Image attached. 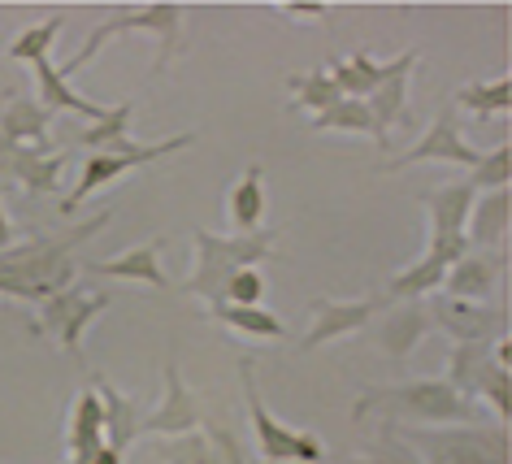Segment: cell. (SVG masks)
Masks as SVG:
<instances>
[{"mask_svg":"<svg viewBox=\"0 0 512 464\" xmlns=\"http://www.w3.org/2000/svg\"><path fill=\"white\" fill-rule=\"evenodd\" d=\"M183 14L187 9L183 5H144V9H118L109 22H100V27L87 35L83 40V48L74 53L66 66H57V74L61 79H74L83 66H92V57L105 48L109 40H118V35H131V31H148V35H157V66L152 70H170V61H174V53H178V44H183Z\"/></svg>","mask_w":512,"mask_h":464,"instance_id":"obj_4","label":"cell"},{"mask_svg":"<svg viewBox=\"0 0 512 464\" xmlns=\"http://www.w3.org/2000/svg\"><path fill=\"white\" fill-rule=\"evenodd\" d=\"M261 295H265V278L256 274V269H239V274L226 282V300H222V304H235V308H261Z\"/></svg>","mask_w":512,"mask_h":464,"instance_id":"obj_36","label":"cell"},{"mask_svg":"<svg viewBox=\"0 0 512 464\" xmlns=\"http://www.w3.org/2000/svg\"><path fill=\"white\" fill-rule=\"evenodd\" d=\"M131 113H135L131 100H118V105L109 109V118H105V122H96V126H87V131L70 135V148H92V152H96L100 144H109V139L131 135ZM70 148H61V152H70Z\"/></svg>","mask_w":512,"mask_h":464,"instance_id":"obj_32","label":"cell"},{"mask_svg":"<svg viewBox=\"0 0 512 464\" xmlns=\"http://www.w3.org/2000/svg\"><path fill=\"white\" fill-rule=\"evenodd\" d=\"M161 235H152L148 243H135L131 252H122V256H113V261H92V265H83L87 274H100V278H126V282H148V287H157L165 291L170 287V278L161 274Z\"/></svg>","mask_w":512,"mask_h":464,"instance_id":"obj_18","label":"cell"},{"mask_svg":"<svg viewBox=\"0 0 512 464\" xmlns=\"http://www.w3.org/2000/svg\"><path fill=\"white\" fill-rule=\"evenodd\" d=\"M109 304H113L109 291H83L79 300H74V308L66 313V321H61V330H57V339L70 352V360H79V365H83V334H87V326H92V321L105 313Z\"/></svg>","mask_w":512,"mask_h":464,"instance_id":"obj_26","label":"cell"},{"mask_svg":"<svg viewBox=\"0 0 512 464\" xmlns=\"http://www.w3.org/2000/svg\"><path fill=\"white\" fill-rule=\"evenodd\" d=\"M70 165V152H48L44 144H14L0 135V178H14L35 196L61 187V174Z\"/></svg>","mask_w":512,"mask_h":464,"instance_id":"obj_12","label":"cell"},{"mask_svg":"<svg viewBox=\"0 0 512 464\" xmlns=\"http://www.w3.org/2000/svg\"><path fill=\"white\" fill-rule=\"evenodd\" d=\"M491 347L495 343H452V352H447V386L452 391H460L465 399L478 395V386L491 378L495 369H504V365H495V356H491ZM478 404V399H473Z\"/></svg>","mask_w":512,"mask_h":464,"instance_id":"obj_22","label":"cell"},{"mask_svg":"<svg viewBox=\"0 0 512 464\" xmlns=\"http://www.w3.org/2000/svg\"><path fill=\"white\" fill-rule=\"evenodd\" d=\"M330 464H369V460H365V456H335Z\"/></svg>","mask_w":512,"mask_h":464,"instance_id":"obj_40","label":"cell"},{"mask_svg":"<svg viewBox=\"0 0 512 464\" xmlns=\"http://www.w3.org/2000/svg\"><path fill=\"white\" fill-rule=\"evenodd\" d=\"M417 66V48H404L400 57L382 61V79L378 87L365 96V109L374 118V144L387 148L391 144V126L408 118V79H413Z\"/></svg>","mask_w":512,"mask_h":464,"instance_id":"obj_11","label":"cell"},{"mask_svg":"<svg viewBox=\"0 0 512 464\" xmlns=\"http://www.w3.org/2000/svg\"><path fill=\"white\" fill-rule=\"evenodd\" d=\"M209 313L222 321L226 330L235 334H248V339H283L287 326L278 321L274 313H265V308H235V304H213Z\"/></svg>","mask_w":512,"mask_h":464,"instance_id":"obj_27","label":"cell"},{"mask_svg":"<svg viewBox=\"0 0 512 464\" xmlns=\"http://www.w3.org/2000/svg\"><path fill=\"white\" fill-rule=\"evenodd\" d=\"M473 200H478V191H473L465 178H456V183H443L421 196L426 204V217H430V256H443L447 265H456L460 256L469 252L465 243V222H469V209Z\"/></svg>","mask_w":512,"mask_h":464,"instance_id":"obj_7","label":"cell"},{"mask_svg":"<svg viewBox=\"0 0 512 464\" xmlns=\"http://www.w3.org/2000/svg\"><path fill=\"white\" fill-rule=\"evenodd\" d=\"M61 22H66V14H53L48 22H40V27H27V31H22L14 44L5 48V57H9V61H22V66H35V61H48V48L57 44Z\"/></svg>","mask_w":512,"mask_h":464,"instance_id":"obj_29","label":"cell"},{"mask_svg":"<svg viewBox=\"0 0 512 464\" xmlns=\"http://www.w3.org/2000/svg\"><path fill=\"white\" fill-rule=\"evenodd\" d=\"M113 222V209L87 217V222L70 226L66 235H44V239H31V243H14L9 252H0V295L9 300H27V304H44L48 295L66 291L74 282V261L70 252L87 243L92 235H100Z\"/></svg>","mask_w":512,"mask_h":464,"instance_id":"obj_1","label":"cell"},{"mask_svg":"<svg viewBox=\"0 0 512 464\" xmlns=\"http://www.w3.org/2000/svg\"><path fill=\"white\" fill-rule=\"evenodd\" d=\"M239 382H243V399H248L252 412V430H256V447H261V464H296L300 451V430H287L270 417V408L261 404V391H256V365L248 356L239 360Z\"/></svg>","mask_w":512,"mask_h":464,"instance_id":"obj_14","label":"cell"},{"mask_svg":"<svg viewBox=\"0 0 512 464\" xmlns=\"http://www.w3.org/2000/svg\"><path fill=\"white\" fill-rule=\"evenodd\" d=\"M196 269L178 282L183 291L200 295L204 304H222L226 300V282L239 274V269H256L261 261H270L274 248H270V230H256V235H213V230H196Z\"/></svg>","mask_w":512,"mask_h":464,"instance_id":"obj_3","label":"cell"},{"mask_svg":"<svg viewBox=\"0 0 512 464\" xmlns=\"http://www.w3.org/2000/svg\"><path fill=\"white\" fill-rule=\"evenodd\" d=\"M157 456L165 464H217V451L204 434H178V438H161Z\"/></svg>","mask_w":512,"mask_h":464,"instance_id":"obj_34","label":"cell"},{"mask_svg":"<svg viewBox=\"0 0 512 464\" xmlns=\"http://www.w3.org/2000/svg\"><path fill=\"white\" fill-rule=\"evenodd\" d=\"M283 14H296V18H326V5H283Z\"/></svg>","mask_w":512,"mask_h":464,"instance_id":"obj_39","label":"cell"},{"mask_svg":"<svg viewBox=\"0 0 512 464\" xmlns=\"http://www.w3.org/2000/svg\"><path fill=\"white\" fill-rule=\"evenodd\" d=\"M508 222H512L508 187L504 191H478V200H473V209H469V222H465V243L473 252L504 248Z\"/></svg>","mask_w":512,"mask_h":464,"instance_id":"obj_17","label":"cell"},{"mask_svg":"<svg viewBox=\"0 0 512 464\" xmlns=\"http://www.w3.org/2000/svg\"><path fill=\"white\" fill-rule=\"evenodd\" d=\"M196 144V131H183V135H174V139H165V144H144V148H135V152H126V157H109V152H92V157L83 161V170H79V187L70 191L66 200H61V217H74L83 209L87 200L96 196L100 187H113L118 178H126L131 170H139V165H157L165 157H174V152H183Z\"/></svg>","mask_w":512,"mask_h":464,"instance_id":"obj_6","label":"cell"},{"mask_svg":"<svg viewBox=\"0 0 512 464\" xmlns=\"http://www.w3.org/2000/svg\"><path fill=\"white\" fill-rule=\"evenodd\" d=\"M499 269H504V261L491 252H465L460 261L447 269L443 287L439 295H447V300H469V304H486L491 300V291L499 287Z\"/></svg>","mask_w":512,"mask_h":464,"instance_id":"obj_16","label":"cell"},{"mask_svg":"<svg viewBox=\"0 0 512 464\" xmlns=\"http://www.w3.org/2000/svg\"><path fill=\"white\" fill-rule=\"evenodd\" d=\"M508 178H512V148L499 144V148L486 152V157H478V165L469 170L465 183H469L473 191H504Z\"/></svg>","mask_w":512,"mask_h":464,"instance_id":"obj_33","label":"cell"},{"mask_svg":"<svg viewBox=\"0 0 512 464\" xmlns=\"http://www.w3.org/2000/svg\"><path fill=\"white\" fill-rule=\"evenodd\" d=\"M204 421V404L187 391L183 369H178V356L165 365V395L161 404L139 421V434H157V438H178V434H196Z\"/></svg>","mask_w":512,"mask_h":464,"instance_id":"obj_13","label":"cell"},{"mask_svg":"<svg viewBox=\"0 0 512 464\" xmlns=\"http://www.w3.org/2000/svg\"><path fill=\"white\" fill-rule=\"evenodd\" d=\"M31 70H35V100H40L48 113L70 109V113H79V118H87V122H105V118H109V109H105V105H96V100L79 96L66 79H61L53 61H35Z\"/></svg>","mask_w":512,"mask_h":464,"instance_id":"obj_21","label":"cell"},{"mask_svg":"<svg viewBox=\"0 0 512 464\" xmlns=\"http://www.w3.org/2000/svg\"><path fill=\"white\" fill-rule=\"evenodd\" d=\"M447 265L443 256H421V261H413V265H404L400 274H391L387 278V291H382V300L387 304H395V300H426V295H434L443 287V278H447Z\"/></svg>","mask_w":512,"mask_h":464,"instance_id":"obj_23","label":"cell"},{"mask_svg":"<svg viewBox=\"0 0 512 464\" xmlns=\"http://www.w3.org/2000/svg\"><path fill=\"white\" fill-rule=\"evenodd\" d=\"M92 391L100 399V408H105V443L126 456V447L139 438V421H144L139 417V404L126 399L113 382H105V373H92Z\"/></svg>","mask_w":512,"mask_h":464,"instance_id":"obj_20","label":"cell"},{"mask_svg":"<svg viewBox=\"0 0 512 464\" xmlns=\"http://www.w3.org/2000/svg\"><path fill=\"white\" fill-rule=\"evenodd\" d=\"M378 308H387L382 295H361V300H330V295H317V300H309V330H304L300 347L313 352V347H322L330 339L365 330Z\"/></svg>","mask_w":512,"mask_h":464,"instance_id":"obj_10","label":"cell"},{"mask_svg":"<svg viewBox=\"0 0 512 464\" xmlns=\"http://www.w3.org/2000/svg\"><path fill=\"white\" fill-rule=\"evenodd\" d=\"M9 248H14V222H9L5 200H0V252H9Z\"/></svg>","mask_w":512,"mask_h":464,"instance_id":"obj_38","label":"cell"},{"mask_svg":"<svg viewBox=\"0 0 512 464\" xmlns=\"http://www.w3.org/2000/svg\"><path fill=\"white\" fill-rule=\"evenodd\" d=\"M287 87H291V96H296V100H291V105H296V109H313V118H317V113H326L330 105H339V100H343V96H339V87L326 79V70H313V74H291Z\"/></svg>","mask_w":512,"mask_h":464,"instance_id":"obj_30","label":"cell"},{"mask_svg":"<svg viewBox=\"0 0 512 464\" xmlns=\"http://www.w3.org/2000/svg\"><path fill=\"white\" fill-rule=\"evenodd\" d=\"M430 334V313H426V300H400L382 313V326H378V352L391 360V365H404L413 356V347Z\"/></svg>","mask_w":512,"mask_h":464,"instance_id":"obj_15","label":"cell"},{"mask_svg":"<svg viewBox=\"0 0 512 464\" xmlns=\"http://www.w3.org/2000/svg\"><path fill=\"white\" fill-rule=\"evenodd\" d=\"M48 126H53V113H48L40 100L9 96L5 109H0V135L14 139V144H44Z\"/></svg>","mask_w":512,"mask_h":464,"instance_id":"obj_24","label":"cell"},{"mask_svg":"<svg viewBox=\"0 0 512 464\" xmlns=\"http://www.w3.org/2000/svg\"><path fill=\"white\" fill-rule=\"evenodd\" d=\"M66 443H70V464H87L105 447V408H100L92 386L74 399L70 421H66Z\"/></svg>","mask_w":512,"mask_h":464,"instance_id":"obj_19","label":"cell"},{"mask_svg":"<svg viewBox=\"0 0 512 464\" xmlns=\"http://www.w3.org/2000/svg\"><path fill=\"white\" fill-rule=\"evenodd\" d=\"M508 105H512V79H508V74H499V79H491V83L460 87L456 100H452V109H469V113H478V118L508 113Z\"/></svg>","mask_w":512,"mask_h":464,"instance_id":"obj_28","label":"cell"},{"mask_svg":"<svg viewBox=\"0 0 512 464\" xmlns=\"http://www.w3.org/2000/svg\"><path fill=\"white\" fill-rule=\"evenodd\" d=\"M400 434L426 464H508V425H434Z\"/></svg>","mask_w":512,"mask_h":464,"instance_id":"obj_5","label":"cell"},{"mask_svg":"<svg viewBox=\"0 0 512 464\" xmlns=\"http://www.w3.org/2000/svg\"><path fill=\"white\" fill-rule=\"evenodd\" d=\"M478 404H491V412H495V421L504 425L508 421V369H495L491 378H486L482 386H478Z\"/></svg>","mask_w":512,"mask_h":464,"instance_id":"obj_37","label":"cell"},{"mask_svg":"<svg viewBox=\"0 0 512 464\" xmlns=\"http://www.w3.org/2000/svg\"><path fill=\"white\" fill-rule=\"evenodd\" d=\"M369 464H426L417 456L413 447L404 443V434L395 430V425H382L378 430V438H374V447H369V456H365Z\"/></svg>","mask_w":512,"mask_h":464,"instance_id":"obj_35","label":"cell"},{"mask_svg":"<svg viewBox=\"0 0 512 464\" xmlns=\"http://www.w3.org/2000/svg\"><path fill=\"white\" fill-rule=\"evenodd\" d=\"M426 313H430V326L447 330L456 343H495V339H504V330H508L504 308L447 300V295H439V291L426 300Z\"/></svg>","mask_w":512,"mask_h":464,"instance_id":"obj_8","label":"cell"},{"mask_svg":"<svg viewBox=\"0 0 512 464\" xmlns=\"http://www.w3.org/2000/svg\"><path fill=\"white\" fill-rule=\"evenodd\" d=\"M313 131H348V135H369L374 139V118H369L365 100H339L326 113L313 118Z\"/></svg>","mask_w":512,"mask_h":464,"instance_id":"obj_31","label":"cell"},{"mask_svg":"<svg viewBox=\"0 0 512 464\" xmlns=\"http://www.w3.org/2000/svg\"><path fill=\"white\" fill-rule=\"evenodd\" d=\"M478 157H482V152H473V144H469L465 135H460L456 109L443 105L439 113H434V122L426 126V135H421L417 144L404 152V157L387 161L382 170L395 174V170H408V165H421V161H443V165H460V170H473V165H478Z\"/></svg>","mask_w":512,"mask_h":464,"instance_id":"obj_9","label":"cell"},{"mask_svg":"<svg viewBox=\"0 0 512 464\" xmlns=\"http://www.w3.org/2000/svg\"><path fill=\"white\" fill-rule=\"evenodd\" d=\"M261 161H252L243 178L235 187H230V200H226V213L230 222H235L239 235H256L261 230V213H265V191H261Z\"/></svg>","mask_w":512,"mask_h":464,"instance_id":"obj_25","label":"cell"},{"mask_svg":"<svg viewBox=\"0 0 512 464\" xmlns=\"http://www.w3.org/2000/svg\"><path fill=\"white\" fill-rule=\"evenodd\" d=\"M382 417L395 430H434V425H478L482 404L452 391L443 378H413L395 386H365L352 404V421Z\"/></svg>","mask_w":512,"mask_h":464,"instance_id":"obj_2","label":"cell"}]
</instances>
